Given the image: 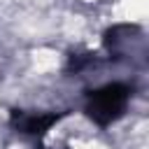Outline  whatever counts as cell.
<instances>
[{"label":"cell","instance_id":"obj_1","mask_svg":"<svg viewBox=\"0 0 149 149\" xmlns=\"http://www.w3.org/2000/svg\"><path fill=\"white\" fill-rule=\"evenodd\" d=\"M119 14L123 19H133V21L144 19V14H147V0H121Z\"/></svg>","mask_w":149,"mask_h":149},{"label":"cell","instance_id":"obj_2","mask_svg":"<svg viewBox=\"0 0 149 149\" xmlns=\"http://www.w3.org/2000/svg\"><path fill=\"white\" fill-rule=\"evenodd\" d=\"M33 63H35V68H37L40 72H47V70H54V68L58 65V56H56L54 51L42 49V51H35V54H33Z\"/></svg>","mask_w":149,"mask_h":149},{"label":"cell","instance_id":"obj_3","mask_svg":"<svg viewBox=\"0 0 149 149\" xmlns=\"http://www.w3.org/2000/svg\"><path fill=\"white\" fill-rule=\"evenodd\" d=\"M84 149H102V147H93V144H91V147H84Z\"/></svg>","mask_w":149,"mask_h":149}]
</instances>
